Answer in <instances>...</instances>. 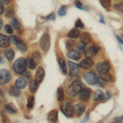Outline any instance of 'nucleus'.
<instances>
[{
  "mask_svg": "<svg viewBox=\"0 0 123 123\" xmlns=\"http://www.w3.org/2000/svg\"><path fill=\"white\" fill-rule=\"evenodd\" d=\"M11 26L12 27L13 29L17 30V31H19L21 25H20V22L18 21V20H17V18H12V21H11Z\"/></svg>",
  "mask_w": 123,
  "mask_h": 123,
  "instance_id": "29",
  "label": "nucleus"
},
{
  "mask_svg": "<svg viewBox=\"0 0 123 123\" xmlns=\"http://www.w3.org/2000/svg\"><path fill=\"white\" fill-rule=\"evenodd\" d=\"M9 39H10V42H12V43H15V44L17 41V39L16 38L15 36H13V35H11V36L9 37Z\"/></svg>",
  "mask_w": 123,
  "mask_h": 123,
  "instance_id": "44",
  "label": "nucleus"
},
{
  "mask_svg": "<svg viewBox=\"0 0 123 123\" xmlns=\"http://www.w3.org/2000/svg\"><path fill=\"white\" fill-rule=\"evenodd\" d=\"M4 102H5V98H4V96H3V93L0 91V106L4 104Z\"/></svg>",
  "mask_w": 123,
  "mask_h": 123,
  "instance_id": "40",
  "label": "nucleus"
},
{
  "mask_svg": "<svg viewBox=\"0 0 123 123\" xmlns=\"http://www.w3.org/2000/svg\"><path fill=\"white\" fill-rule=\"evenodd\" d=\"M68 66L70 69V75L72 76H75L78 74L79 71H80V66L76 64V63L72 62H68Z\"/></svg>",
  "mask_w": 123,
  "mask_h": 123,
  "instance_id": "10",
  "label": "nucleus"
},
{
  "mask_svg": "<svg viewBox=\"0 0 123 123\" xmlns=\"http://www.w3.org/2000/svg\"><path fill=\"white\" fill-rule=\"evenodd\" d=\"M122 37H123V34H122Z\"/></svg>",
  "mask_w": 123,
  "mask_h": 123,
  "instance_id": "54",
  "label": "nucleus"
},
{
  "mask_svg": "<svg viewBox=\"0 0 123 123\" xmlns=\"http://www.w3.org/2000/svg\"><path fill=\"white\" fill-rule=\"evenodd\" d=\"M85 56L87 57H91V56H94V51H93V48H92V45L90 46L88 48V49H86V50H85Z\"/></svg>",
  "mask_w": 123,
  "mask_h": 123,
  "instance_id": "32",
  "label": "nucleus"
},
{
  "mask_svg": "<svg viewBox=\"0 0 123 123\" xmlns=\"http://www.w3.org/2000/svg\"><path fill=\"white\" fill-rule=\"evenodd\" d=\"M86 43H83L82 41L79 42L78 43L76 44V48H77V51L80 53H85V50H86Z\"/></svg>",
  "mask_w": 123,
  "mask_h": 123,
  "instance_id": "28",
  "label": "nucleus"
},
{
  "mask_svg": "<svg viewBox=\"0 0 123 123\" xmlns=\"http://www.w3.org/2000/svg\"><path fill=\"white\" fill-rule=\"evenodd\" d=\"M26 65L31 70H34V69H35V67H36V62H35L32 58H31V57L26 58Z\"/></svg>",
  "mask_w": 123,
  "mask_h": 123,
  "instance_id": "27",
  "label": "nucleus"
},
{
  "mask_svg": "<svg viewBox=\"0 0 123 123\" xmlns=\"http://www.w3.org/2000/svg\"><path fill=\"white\" fill-rule=\"evenodd\" d=\"M38 90V81L36 80H32L30 83V90L31 93H35Z\"/></svg>",
  "mask_w": 123,
  "mask_h": 123,
  "instance_id": "26",
  "label": "nucleus"
},
{
  "mask_svg": "<svg viewBox=\"0 0 123 123\" xmlns=\"http://www.w3.org/2000/svg\"><path fill=\"white\" fill-rule=\"evenodd\" d=\"M101 3H102L103 7H104L105 8H109L110 7V2L109 0H101Z\"/></svg>",
  "mask_w": 123,
  "mask_h": 123,
  "instance_id": "37",
  "label": "nucleus"
},
{
  "mask_svg": "<svg viewBox=\"0 0 123 123\" xmlns=\"http://www.w3.org/2000/svg\"><path fill=\"white\" fill-rule=\"evenodd\" d=\"M81 90V84L80 80H74L68 87V94L71 97H75Z\"/></svg>",
  "mask_w": 123,
  "mask_h": 123,
  "instance_id": "3",
  "label": "nucleus"
},
{
  "mask_svg": "<svg viewBox=\"0 0 123 123\" xmlns=\"http://www.w3.org/2000/svg\"><path fill=\"white\" fill-rule=\"evenodd\" d=\"M84 79L89 85H95L98 82V77L94 71H88V72L85 73Z\"/></svg>",
  "mask_w": 123,
  "mask_h": 123,
  "instance_id": "5",
  "label": "nucleus"
},
{
  "mask_svg": "<svg viewBox=\"0 0 123 123\" xmlns=\"http://www.w3.org/2000/svg\"><path fill=\"white\" fill-rule=\"evenodd\" d=\"M65 14H66V6H62L61 8L59 9L58 11V15L59 16H64Z\"/></svg>",
  "mask_w": 123,
  "mask_h": 123,
  "instance_id": "38",
  "label": "nucleus"
},
{
  "mask_svg": "<svg viewBox=\"0 0 123 123\" xmlns=\"http://www.w3.org/2000/svg\"><path fill=\"white\" fill-rule=\"evenodd\" d=\"M75 3H76V7H78V8H80V9H82V3H81V2L80 0H76Z\"/></svg>",
  "mask_w": 123,
  "mask_h": 123,
  "instance_id": "43",
  "label": "nucleus"
},
{
  "mask_svg": "<svg viewBox=\"0 0 123 123\" xmlns=\"http://www.w3.org/2000/svg\"><path fill=\"white\" fill-rule=\"evenodd\" d=\"M1 116H2V117H3V123H7V122H8V118H7V116L3 113V112H1Z\"/></svg>",
  "mask_w": 123,
  "mask_h": 123,
  "instance_id": "41",
  "label": "nucleus"
},
{
  "mask_svg": "<svg viewBox=\"0 0 123 123\" xmlns=\"http://www.w3.org/2000/svg\"><path fill=\"white\" fill-rule=\"evenodd\" d=\"M89 121V113H87L86 115H85V117H84V119L82 120V122H81V123H85Z\"/></svg>",
  "mask_w": 123,
  "mask_h": 123,
  "instance_id": "46",
  "label": "nucleus"
},
{
  "mask_svg": "<svg viewBox=\"0 0 123 123\" xmlns=\"http://www.w3.org/2000/svg\"><path fill=\"white\" fill-rule=\"evenodd\" d=\"M4 28H5V31H7V33L10 34V35H12V34L13 30H12V27L10 25H6Z\"/></svg>",
  "mask_w": 123,
  "mask_h": 123,
  "instance_id": "39",
  "label": "nucleus"
},
{
  "mask_svg": "<svg viewBox=\"0 0 123 123\" xmlns=\"http://www.w3.org/2000/svg\"><path fill=\"white\" fill-rule=\"evenodd\" d=\"M110 64L108 62H102L96 65V70L97 72L101 76H104V75L108 74L109 71H110Z\"/></svg>",
  "mask_w": 123,
  "mask_h": 123,
  "instance_id": "4",
  "label": "nucleus"
},
{
  "mask_svg": "<svg viewBox=\"0 0 123 123\" xmlns=\"http://www.w3.org/2000/svg\"><path fill=\"white\" fill-rule=\"evenodd\" d=\"M67 36L69 38H72V39H76L78 37L80 36V32L78 29H72L71 31H70L67 34Z\"/></svg>",
  "mask_w": 123,
  "mask_h": 123,
  "instance_id": "20",
  "label": "nucleus"
},
{
  "mask_svg": "<svg viewBox=\"0 0 123 123\" xmlns=\"http://www.w3.org/2000/svg\"><path fill=\"white\" fill-rule=\"evenodd\" d=\"M57 100L59 102H62L64 100V98H65V94H64V91H63V89L62 87H59L57 89Z\"/></svg>",
  "mask_w": 123,
  "mask_h": 123,
  "instance_id": "25",
  "label": "nucleus"
},
{
  "mask_svg": "<svg viewBox=\"0 0 123 123\" xmlns=\"http://www.w3.org/2000/svg\"><path fill=\"white\" fill-rule=\"evenodd\" d=\"M107 93H108V97L107 98V99H108L109 98H111V97H112V95H111V93H109V92H107Z\"/></svg>",
  "mask_w": 123,
  "mask_h": 123,
  "instance_id": "51",
  "label": "nucleus"
},
{
  "mask_svg": "<svg viewBox=\"0 0 123 123\" xmlns=\"http://www.w3.org/2000/svg\"><path fill=\"white\" fill-rule=\"evenodd\" d=\"M90 94H91V90L88 88H85L82 89L80 91V93H79V98L82 101H86L90 98Z\"/></svg>",
  "mask_w": 123,
  "mask_h": 123,
  "instance_id": "9",
  "label": "nucleus"
},
{
  "mask_svg": "<svg viewBox=\"0 0 123 123\" xmlns=\"http://www.w3.org/2000/svg\"><path fill=\"white\" fill-rule=\"evenodd\" d=\"M32 59L36 63H38L40 62L41 60V55H40V53L39 51H35V52L33 53L32 54Z\"/></svg>",
  "mask_w": 123,
  "mask_h": 123,
  "instance_id": "30",
  "label": "nucleus"
},
{
  "mask_svg": "<svg viewBox=\"0 0 123 123\" xmlns=\"http://www.w3.org/2000/svg\"><path fill=\"white\" fill-rule=\"evenodd\" d=\"M55 17H56V16H55V13L53 12L51 13L50 15H49L48 17H46L47 20H55Z\"/></svg>",
  "mask_w": 123,
  "mask_h": 123,
  "instance_id": "45",
  "label": "nucleus"
},
{
  "mask_svg": "<svg viewBox=\"0 0 123 123\" xmlns=\"http://www.w3.org/2000/svg\"><path fill=\"white\" fill-rule=\"evenodd\" d=\"M44 75H45V72H44L43 68L39 67L36 71V74H35V80L38 81V82H41V81L43 80V79L44 78Z\"/></svg>",
  "mask_w": 123,
  "mask_h": 123,
  "instance_id": "15",
  "label": "nucleus"
},
{
  "mask_svg": "<svg viewBox=\"0 0 123 123\" xmlns=\"http://www.w3.org/2000/svg\"><path fill=\"white\" fill-rule=\"evenodd\" d=\"M117 120H118V119H123V116L120 117H117ZM117 119H116V120H117Z\"/></svg>",
  "mask_w": 123,
  "mask_h": 123,
  "instance_id": "52",
  "label": "nucleus"
},
{
  "mask_svg": "<svg viewBox=\"0 0 123 123\" xmlns=\"http://www.w3.org/2000/svg\"><path fill=\"white\" fill-rule=\"evenodd\" d=\"M15 85H16V86H17V88L20 89V90L24 89L27 85L26 80H25V78H23V77H19V78L17 79V80H16Z\"/></svg>",
  "mask_w": 123,
  "mask_h": 123,
  "instance_id": "17",
  "label": "nucleus"
},
{
  "mask_svg": "<svg viewBox=\"0 0 123 123\" xmlns=\"http://www.w3.org/2000/svg\"><path fill=\"white\" fill-rule=\"evenodd\" d=\"M34 104H35V98H34V96H30L27 99V108L31 109L34 107Z\"/></svg>",
  "mask_w": 123,
  "mask_h": 123,
  "instance_id": "31",
  "label": "nucleus"
},
{
  "mask_svg": "<svg viewBox=\"0 0 123 123\" xmlns=\"http://www.w3.org/2000/svg\"><path fill=\"white\" fill-rule=\"evenodd\" d=\"M16 46L18 48L21 52H25V51H26V49H27L25 43H24L21 39H17V43H16Z\"/></svg>",
  "mask_w": 123,
  "mask_h": 123,
  "instance_id": "24",
  "label": "nucleus"
},
{
  "mask_svg": "<svg viewBox=\"0 0 123 123\" xmlns=\"http://www.w3.org/2000/svg\"><path fill=\"white\" fill-rule=\"evenodd\" d=\"M60 108L62 113L67 117H70L74 113V107L68 101H64V102L62 103Z\"/></svg>",
  "mask_w": 123,
  "mask_h": 123,
  "instance_id": "2",
  "label": "nucleus"
},
{
  "mask_svg": "<svg viewBox=\"0 0 123 123\" xmlns=\"http://www.w3.org/2000/svg\"><path fill=\"white\" fill-rule=\"evenodd\" d=\"M114 8L118 12H123V2L122 3H116L114 5Z\"/></svg>",
  "mask_w": 123,
  "mask_h": 123,
  "instance_id": "35",
  "label": "nucleus"
},
{
  "mask_svg": "<svg viewBox=\"0 0 123 123\" xmlns=\"http://www.w3.org/2000/svg\"><path fill=\"white\" fill-rule=\"evenodd\" d=\"M4 56L8 61H12V60H13V58H14L15 53H14V51H13L12 49H7L4 51Z\"/></svg>",
  "mask_w": 123,
  "mask_h": 123,
  "instance_id": "21",
  "label": "nucleus"
},
{
  "mask_svg": "<svg viewBox=\"0 0 123 123\" xmlns=\"http://www.w3.org/2000/svg\"><path fill=\"white\" fill-rule=\"evenodd\" d=\"M4 111H6L7 112H8V113L12 114V113H16V112H17V108H16L14 104H12V103H10V104H7L5 106Z\"/></svg>",
  "mask_w": 123,
  "mask_h": 123,
  "instance_id": "22",
  "label": "nucleus"
},
{
  "mask_svg": "<svg viewBox=\"0 0 123 123\" xmlns=\"http://www.w3.org/2000/svg\"><path fill=\"white\" fill-rule=\"evenodd\" d=\"M8 93L12 97H18L21 94V91H20V89L17 88V86H11L8 90Z\"/></svg>",
  "mask_w": 123,
  "mask_h": 123,
  "instance_id": "18",
  "label": "nucleus"
},
{
  "mask_svg": "<svg viewBox=\"0 0 123 123\" xmlns=\"http://www.w3.org/2000/svg\"><path fill=\"white\" fill-rule=\"evenodd\" d=\"M105 98V94L101 90H97L94 94V102H102Z\"/></svg>",
  "mask_w": 123,
  "mask_h": 123,
  "instance_id": "14",
  "label": "nucleus"
},
{
  "mask_svg": "<svg viewBox=\"0 0 123 123\" xmlns=\"http://www.w3.org/2000/svg\"><path fill=\"white\" fill-rule=\"evenodd\" d=\"M92 48H93V51H94V54H96V53H98V51H99V49H100L99 47L97 46V45H95V44H93L92 45Z\"/></svg>",
  "mask_w": 123,
  "mask_h": 123,
  "instance_id": "42",
  "label": "nucleus"
},
{
  "mask_svg": "<svg viewBox=\"0 0 123 123\" xmlns=\"http://www.w3.org/2000/svg\"><path fill=\"white\" fill-rule=\"evenodd\" d=\"M93 65H94V62H93L92 59H90V57H86L85 59L80 62L79 66L83 69H89V68H90Z\"/></svg>",
  "mask_w": 123,
  "mask_h": 123,
  "instance_id": "12",
  "label": "nucleus"
},
{
  "mask_svg": "<svg viewBox=\"0 0 123 123\" xmlns=\"http://www.w3.org/2000/svg\"><path fill=\"white\" fill-rule=\"evenodd\" d=\"M3 12H4V7H3V5L2 4V3H0V15H1L2 13H3Z\"/></svg>",
  "mask_w": 123,
  "mask_h": 123,
  "instance_id": "48",
  "label": "nucleus"
},
{
  "mask_svg": "<svg viewBox=\"0 0 123 123\" xmlns=\"http://www.w3.org/2000/svg\"><path fill=\"white\" fill-rule=\"evenodd\" d=\"M2 26H3V21L0 19V29L2 28Z\"/></svg>",
  "mask_w": 123,
  "mask_h": 123,
  "instance_id": "49",
  "label": "nucleus"
},
{
  "mask_svg": "<svg viewBox=\"0 0 123 123\" xmlns=\"http://www.w3.org/2000/svg\"><path fill=\"white\" fill-rule=\"evenodd\" d=\"M2 62H3V60H2V58L0 57V63H2Z\"/></svg>",
  "mask_w": 123,
  "mask_h": 123,
  "instance_id": "53",
  "label": "nucleus"
},
{
  "mask_svg": "<svg viewBox=\"0 0 123 123\" xmlns=\"http://www.w3.org/2000/svg\"><path fill=\"white\" fill-rule=\"evenodd\" d=\"M49 123H57L58 122V112L57 110H52L49 112L47 117Z\"/></svg>",
  "mask_w": 123,
  "mask_h": 123,
  "instance_id": "8",
  "label": "nucleus"
},
{
  "mask_svg": "<svg viewBox=\"0 0 123 123\" xmlns=\"http://www.w3.org/2000/svg\"><path fill=\"white\" fill-rule=\"evenodd\" d=\"M111 123H122V121H115V122H112Z\"/></svg>",
  "mask_w": 123,
  "mask_h": 123,
  "instance_id": "50",
  "label": "nucleus"
},
{
  "mask_svg": "<svg viewBox=\"0 0 123 123\" xmlns=\"http://www.w3.org/2000/svg\"><path fill=\"white\" fill-rule=\"evenodd\" d=\"M67 56L71 59H73V60H79L80 58L81 55L80 52L76 50H70L68 53H67Z\"/></svg>",
  "mask_w": 123,
  "mask_h": 123,
  "instance_id": "16",
  "label": "nucleus"
},
{
  "mask_svg": "<svg viewBox=\"0 0 123 123\" xmlns=\"http://www.w3.org/2000/svg\"><path fill=\"white\" fill-rule=\"evenodd\" d=\"M10 0H0V3H2L3 5H7L9 3Z\"/></svg>",
  "mask_w": 123,
  "mask_h": 123,
  "instance_id": "47",
  "label": "nucleus"
},
{
  "mask_svg": "<svg viewBox=\"0 0 123 123\" xmlns=\"http://www.w3.org/2000/svg\"><path fill=\"white\" fill-rule=\"evenodd\" d=\"M5 14H6V17H12L14 15V11L12 7H7L6 9V12H5Z\"/></svg>",
  "mask_w": 123,
  "mask_h": 123,
  "instance_id": "34",
  "label": "nucleus"
},
{
  "mask_svg": "<svg viewBox=\"0 0 123 123\" xmlns=\"http://www.w3.org/2000/svg\"><path fill=\"white\" fill-rule=\"evenodd\" d=\"M12 78V75L9 71L6 69H1L0 70V85H5L9 82Z\"/></svg>",
  "mask_w": 123,
  "mask_h": 123,
  "instance_id": "7",
  "label": "nucleus"
},
{
  "mask_svg": "<svg viewBox=\"0 0 123 123\" xmlns=\"http://www.w3.org/2000/svg\"><path fill=\"white\" fill-rule=\"evenodd\" d=\"M85 111V106L84 104H76L74 106V112L76 114L77 117H80L84 114Z\"/></svg>",
  "mask_w": 123,
  "mask_h": 123,
  "instance_id": "11",
  "label": "nucleus"
},
{
  "mask_svg": "<svg viewBox=\"0 0 123 123\" xmlns=\"http://www.w3.org/2000/svg\"><path fill=\"white\" fill-rule=\"evenodd\" d=\"M58 64H59V67H60V69L62 72V74L64 75H67V66H66V61L64 60V58H60L58 59Z\"/></svg>",
  "mask_w": 123,
  "mask_h": 123,
  "instance_id": "19",
  "label": "nucleus"
},
{
  "mask_svg": "<svg viewBox=\"0 0 123 123\" xmlns=\"http://www.w3.org/2000/svg\"><path fill=\"white\" fill-rule=\"evenodd\" d=\"M80 39H81V41L85 43H90V40H91L90 35L88 32H84L83 34H81L80 35Z\"/></svg>",
  "mask_w": 123,
  "mask_h": 123,
  "instance_id": "23",
  "label": "nucleus"
},
{
  "mask_svg": "<svg viewBox=\"0 0 123 123\" xmlns=\"http://www.w3.org/2000/svg\"><path fill=\"white\" fill-rule=\"evenodd\" d=\"M74 45H75V41H73V40H67L66 42L67 49H71H71H72Z\"/></svg>",
  "mask_w": 123,
  "mask_h": 123,
  "instance_id": "36",
  "label": "nucleus"
},
{
  "mask_svg": "<svg viewBox=\"0 0 123 123\" xmlns=\"http://www.w3.org/2000/svg\"><path fill=\"white\" fill-rule=\"evenodd\" d=\"M39 43H40L41 49L44 52H47L50 47V37H49V35L48 34H43L40 40H39Z\"/></svg>",
  "mask_w": 123,
  "mask_h": 123,
  "instance_id": "6",
  "label": "nucleus"
},
{
  "mask_svg": "<svg viewBox=\"0 0 123 123\" xmlns=\"http://www.w3.org/2000/svg\"><path fill=\"white\" fill-rule=\"evenodd\" d=\"M75 26H76V29H84V24L82 23L80 19H77L76 23H75Z\"/></svg>",
  "mask_w": 123,
  "mask_h": 123,
  "instance_id": "33",
  "label": "nucleus"
},
{
  "mask_svg": "<svg viewBox=\"0 0 123 123\" xmlns=\"http://www.w3.org/2000/svg\"><path fill=\"white\" fill-rule=\"evenodd\" d=\"M26 59L23 58V57H20L17 61L13 63V71H15L17 74H22L25 71L26 69Z\"/></svg>",
  "mask_w": 123,
  "mask_h": 123,
  "instance_id": "1",
  "label": "nucleus"
},
{
  "mask_svg": "<svg viewBox=\"0 0 123 123\" xmlns=\"http://www.w3.org/2000/svg\"><path fill=\"white\" fill-rule=\"evenodd\" d=\"M10 45V39L8 37L0 33V47L3 49L8 48Z\"/></svg>",
  "mask_w": 123,
  "mask_h": 123,
  "instance_id": "13",
  "label": "nucleus"
}]
</instances>
